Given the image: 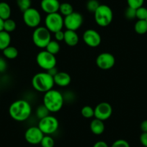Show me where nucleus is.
<instances>
[{
  "label": "nucleus",
  "mask_w": 147,
  "mask_h": 147,
  "mask_svg": "<svg viewBox=\"0 0 147 147\" xmlns=\"http://www.w3.org/2000/svg\"><path fill=\"white\" fill-rule=\"evenodd\" d=\"M38 126L44 134V135H51L58 131L59 122L56 117L49 115L39 120Z\"/></svg>",
  "instance_id": "nucleus-6"
},
{
  "label": "nucleus",
  "mask_w": 147,
  "mask_h": 147,
  "mask_svg": "<svg viewBox=\"0 0 147 147\" xmlns=\"http://www.w3.org/2000/svg\"><path fill=\"white\" fill-rule=\"evenodd\" d=\"M90 128L91 130L92 133L94 134V135H101L104 133L105 129L104 121L94 118L90 122Z\"/></svg>",
  "instance_id": "nucleus-18"
},
{
  "label": "nucleus",
  "mask_w": 147,
  "mask_h": 147,
  "mask_svg": "<svg viewBox=\"0 0 147 147\" xmlns=\"http://www.w3.org/2000/svg\"><path fill=\"white\" fill-rule=\"evenodd\" d=\"M44 136V134L38 126H31L25 131V139L28 144L32 145L40 144Z\"/></svg>",
  "instance_id": "nucleus-14"
},
{
  "label": "nucleus",
  "mask_w": 147,
  "mask_h": 147,
  "mask_svg": "<svg viewBox=\"0 0 147 147\" xmlns=\"http://www.w3.org/2000/svg\"><path fill=\"white\" fill-rule=\"evenodd\" d=\"M82 40L89 47L97 48L101 44L102 38L98 31L94 29H87L83 33Z\"/></svg>",
  "instance_id": "nucleus-11"
},
{
  "label": "nucleus",
  "mask_w": 147,
  "mask_h": 147,
  "mask_svg": "<svg viewBox=\"0 0 147 147\" xmlns=\"http://www.w3.org/2000/svg\"><path fill=\"white\" fill-rule=\"evenodd\" d=\"M146 21H147V18H146Z\"/></svg>",
  "instance_id": "nucleus-42"
},
{
  "label": "nucleus",
  "mask_w": 147,
  "mask_h": 147,
  "mask_svg": "<svg viewBox=\"0 0 147 147\" xmlns=\"http://www.w3.org/2000/svg\"><path fill=\"white\" fill-rule=\"evenodd\" d=\"M110 147H130V144L125 140L118 139L113 143Z\"/></svg>",
  "instance_id": "nucleus-34"
},
{
  "label": "nucleus",
  "mask_w": 147,
  "mask_h": 147,
  "mask_svg": "<svg viewBox=\"0 0 147 147\" xmlns=\"http://www.w3.org/2000/svg\"><path fill=\"white\" fill-rule=\"evenodd\" d=\"M134 30L138 35H144L147 32V21L138 20L134 25Z\"/></svg>",
  "instance_id": "nucleus-22"
},
{
  "label": "nucleus",
  "mask_w": 147,
  "mask_h": 147,
  "mask_svg": "<svg viewBox=\"0 0 147 147\" xmlns=\"http://www.w3.org/2000/svg\"><path fill=\"white\" fill-rule=\"evenodd\" d=\"M140 142L144 147H147V132L142 133L140 136Z\"/></svg>",
  "instance_id": "nucleus-37"
},
{
  "label": "nucleus",
  "mask_w": 147,
  "mask_h": 147,
  "mask_svg": "<svg viewBox=\"0 0 147 147\" xmlns=\"http://www.w3.org/2000/svg\"><path fill=\"white\" fill-rule=\"evenodd\" d=\"M60 4L59 0H41L40 8L46 15L55 13L59 12Z\"/></svg>",
  "instance_id": "nucleus-15"
},
{
  "label": "nucleus",
  "mask_w": 147,
  "mask_h": 147,
  "mask_svg": "<svg viewBox=\"0 0 147 147\" xmlns=\"http://www.w3.org/2000/svg\"><path fill=\"white\" fill-rule=\"evenodd\" d=\"M7 69V63L4 58L0 57V73H3Z\"/></svg>",
  "instance_id": "nucleus-36"
},
{
  "label": "nucleus",
  "mask_w": 147,
  "mask_h": 147,
  "mask_svg": "<svg viewBox=\"0 0 147 147\" xmlns=\"http://www.w3.org/2000/svg\"><path fill=\"white\" fill-rule=\"evenodd\" d=\"M17 5L21 12H25L31 7V0H16Z\"/></svg>",
  "instance_id": "nucleus-29"
},
{
  "label": "nucleus",
  "mask_w": 147,
  "mask_h": 147,
  "mask_svg": "<svg viewBox=\"0 0 147 147\" xmlns=\"http://www.w3.org/2000/svg\"><path fill=\"white\" fill-rule=\"evenodd\" d=\"M31 84L34 90L37 92L46 93L53 88L55 83L53 77L45 71L35 74L32 77Z\"/></svg>",
  "instance_id": "nucleus-3"
},
{
  "label": "nucleus",
  "mask_w": 147,
  "mask_h": 147,
  "mask_svg": "<svg viewBox=\"0 0 147 147\" xmlns=\"http://www.w3.org/2000/svg\"><path fill=\"white\" fill-rule=\"evenodd\" d=\"M100 5V4L99 3L97 0H89L88 2H87L86 7H87V9L88 10V12L94 13L96 11V9L99 7Z\"/></svg>",
  "instance_id": "nucleus-30"
},
{
  "label": "nucleus",
  "mask_w": 147,
  "mask_h": 147,
  "mask_svg": "<svg viewBox=\"0 0 147 147\" xmlns=\"http://www.w3.org/2000/svg\"><path fill=\"white\" fill-rule=\"evenodd\" d=\"M43 104L50 113H57L60 111L64 104L63 95L61 92L56 90H49L44 93L43 98Z\"/></svg>",
  "instance_id": "nucleus-2"
},
{
  "label": "nucleus",
  "mask_w": 147,
  "mask_h": 147,
  "mask_svg": "<svg viewBox=\"0 0 147 147\" xmlns=\"http://www.w3.org/2000/svg\"><path fill=\"white\" fill-rule=\"evenodd\" d=\"M136 17L138 20H146L147 18V8L144 7V6L138 8L136 9Z\"/></svg>",
  "instance_id": "nucleus-32"
},
{
  "label": "nucleus",
  "mask_w": 147,
  "mask_h": 147,
  "mask_svg": "<svg viewBox=\"0 0 147 147\" xmlns=\"http://www.w3.org/2000/svg\"><path fill=\"white\" fill-rule=\"evenodd\" d=\"M60 49V44L56 40H51L49 44L47 45V46L46 47V51H47L48 52H49L51 54L54 55V56H56V54H58L59 53Z\"/></svg>",
  "instance_id": "nucleus-24"
},
{
  "label": "nucleus",
  "mask_w": 147,
  "mask_h": 147,
  "mask_svg": "<svg viewBox=\"0 0 147 147\" xmlns=\"http://www.w3.org/2000/svg\"><path fill=\"white\" fill-rule=\"evenodd\" d=\"M16 28L17 24L14 20L9 18V19L4 20V30L6 32H9V33L12 32L15 30Z\"/></svg>",
  "instance_id": "nucleus-26"
},
{
  "label": "nucleus",
  "mask_w": 147,
  "mask_h": 147,
  "mask_svg": "<svg viewBox=\"0 0 147 147\" xmlns=\"http://www.w3.org/2000/svg\"><path fill=\"white\" fill-rule=\"evenodd\" d=\"M93 147H109V146L105 141H97V142L94 144Z\"/></svg>",
  "instance_id": "nucleus-38"
},
{
  "label": "nucleus",
  "mask_w": 147,
  "mask_h": 147,
  "mask_svg": "<svg viewBox=\"0 0 147 147\" xmlns=\"http://www.w3.org/2000/svg\"><path fill=\"white\" fill-rule=\"evenodd\" d=\"M2 30H4V20L0 18V32Z\"/></svg>",
  "instance_id": "nucleus-41"
},
{
  "label": "nucleus",
  "mask_w": 147,
  "mask_h": 147,
  "mask_svg": "<svg viewBox=\"0 0 147 147\" xmlns=\"http://www.w3.org/2000/svg\"><path fill=\"white\" fill-rule=\"evenodd\" d=\"M55 84L60 87H66L70 84L71 78L69 74L65 71H59L53 77Z\"/></svg>",
  "instance_id": "nucleus-16"
},
{
  "label": "nucleus",
  "mask_w": 147,
  "mask_h": 147,
  "mask_svg": "<svg viewBox=\"0 0 147 147\" xmlns=\"http://www.w3.org/2000/svg\"><path fill=\"white\" fill-rule=\"evenodd\" d=\"M45 27L51 33L61 30L63 28V17L59 12L48 14L45 18Z\"/></svg>",
  "instance_id": "nucleus-8"
},
{
  "label": "nucleus",
  "mask_w": 147,
  "mask_h": 147,
  "mask_svg": "<svg viewBox=\"0 0 147 147\" xmlns=\"http://www.w3.org/2000/svg\"><path fill=\"white\" fill-rule=\"evenodd\" d=\"M12 15L11 7L5 2H0V18L3 20L9 19Z\"/></svg>",
  "instance_id": "nucleus-20"
},
{
  "label": "nucleus",
  "mask_w": 147,
  "mask_h": 147,
  "mask_svg": "<svg viewBox=\"0 0 147 147\" xmlns=\"http://www.w3.org/2000/svg\"><path fill=\"white\" fill-rule=\"evenodd\" d=\"M94 18L97 25L102 28L107 27L113 22V12L108 5H100L94 12Z\"/></svg>",
  "instance_id": "nucleus-4"
},
{
  "label": "nucleus",
  "mask_w": 147,
  "mask_h": 147,
  "mask_svg": "<svg viewBox=\"0 0 147 147\" xmlns=\"http://www.w3.org/2000/svg\"><path fill=\"white\" fill-rule=\"evenodd\" d=\"M63 41L68 46H70V47L77 46L80 41V37L77 33V31L69 30H66V31H64Z\"/></svg>",
  "instance_id": "nucleus-17"
},
{
  "label": "nucleus",
  "mask_w": 147,
  "mask_h": 147,
  "mask_svg": "<svg viewBox=\"0 0 147 147\" xmlns=\"http://www.w3.org/2000/svg\"><path fill=\"white\" fill-rule=\"evenodd\" d=\"M96 64L102 70H109L115 66V58L112 53L103 52L97 56Z\"/></svg>",
  "instance_id": "nucleus-12"
},
{
  "label": "nucleus",
  "mask_w": 147,
  "mask_h": 147,
  "mask_svg": "<svg viewBox=\"0 0 147 147\" xmlns=\"http://www.w3.org/2000/svg\"><path fill=\"white\" fill-rule=\"evenodd\" d=\"M84 22L82 15L80 12H73L63 18V27L66 30L77 31L80 29Z\"/></svg>",
  "instance_id": "nucleus-10"
},
{
  "label": "nucleus",
  "mask_w": 147,
  "mask_h": 147,
  "mask_svg": "<svg viewBox=\"0 0 147 147\" xmlns=\"http://www.w3.org/2000/svg\"><path fill=\"white\" fill-rule=\"evenodd\" d=\"M81 114L84 118L90 119L94 117V110L92 107L90 105H85L82 108Z\"/></svg>",
  "instance_id": "nucleus-27"
},
{
  "label": "nucleus",
  "mask_w": 147,
  "mask_h": 147,
  "mask_svg": "<svg viewBox=\"0 0 147 147\" xmlns=\"http://www.w3.org/2000/svg\"><path fill=\"white\" fill-rule=\"evenodd\" d=\"M54 34V38L56 41L61 42L63 41V39H64V32L63 30H59L56 32Z\"/></svg>",
  "instance_id": "nucleus-35"
},
{
  "label": "nucleus",
  "mask_w": 147,
  "mask_h": 147,
  "mask_svg": "<svg viewBox=\"0 0 147 147\" xmlns=\"http://www.w3.org/2000/svg\"><path fill=\"white\" fill-rule=\"evenodd\" d=\"M40 144L41 145V147H53L55 145V141L51 135H44Z\"/></svg>",
  "instance_id": "nucleus-28"
},
{
  "label": "nucleus",
  "mask_w": 147,
  "mask_h": 147,
  "mask_svg": "<svg viewBox=\"0 0 147 147\" xmlns=\"http://www.w3.org/2000/svg\"><path fill=\"white\" fill-rule=\"evenodd\" d=\"M94 110V118L102 121L108 120L113 114L112 106L107 102H102L97 104Z\"/></svg>",
  "instance_id": "nucleus-13"
},
{
  "label": "nucleus",
  "mask_w": 147,
  "mask_h": 147,
  "mask_svg": "<svg viewBox=\"0 0 147 147\" xmlns=\"http://www.w3.org/2000/svg\"><path fill=\"white\" fill-rule=\"evenodd\" d=\"M50 111L46 108V107L43 104L39 105L35 110V115L39 120L48 116L50 115Z\"/></svg>",
  "instance_id": "nucleus-25"
},
{
  "label": "nucleus",
  "mask_w": 147,
  "mask_h": 147,
  "mask_svg": "<svg viewBox=\"0 0 147 147\" xmlns=\"http://www.w3.org/2000/svg\"><path fill=\"white\" fill-rule=\"evenodd\" d=\"M140 128H141L142 133L147 132V120H144L141 122V125H140Z\"/></svg>",
  "instance_id": "nucleus-39"
},
{
  "label": "nucleus",
  "mask_w": 147,
  "mask_h": 147,
  "mask_svg": "<svg viewBox=\"0 0 147 147\" xmlns=\"http://www.w3.org/2000/svg\"><path fill=\"white\" fill-rule=\"evenodd\" d=\"M32 113V107L25 100L14 101L9 107V114L11 118L18 122H24L29 119Z\"/></svg>",
  "instance_id": "nucleus-1"
},
{
  "label": "nucleus",
  "mask_w": 147,
  "mask_h": 147,
  "mask_svg": "<svg viewBox=\"0 0 147 147\" xmlns=\"http://www.w3.org/2000/svg\"><path fill=\"white\" fill-rule=\"evenodd\" d=\"M2 53H3L5 58L9 59V60H12L18 57L19 53H18V50L17 48H15V46H9L2 51Z\"/></svg>",
  "instance_id": "nucleus-21"
},
{
  "label": "nucleus",
  "mask_w": 147,
  "mask_h": 147,
  "mask_svg": "<svg viewBox=\"0 0 147 147\" xmlns=\"http://www.w3.org/2000/svg\"><path fill=\"white\" fill-rule=\"evenodd\" d=\"M11 38L10 33L6 32L5 30H2L0 32V51H3L8 46H10Z\"/></svg>",
  "instance_id": "nucleus-19"
},
{
  "label": "nucleus",
  "mask_w": 147,
  "mask_h": 147,
  "mask_svg": "<svg viewBox=\"0 0 147 147\" xmlns=\"http://www.w3.org/2000/svg\"><path fill=\"white\" fill-rule=\"evenodd\" d=\"M136 9H133L129 7H128L125 11V17L128 20H134L136 18Z\"/></svg>",
  "instance_id": "nucleus-33"
},
{
  "label": "nucleus",
  "mask_w": 147,
  "mask_h": 147,
  "mask_svg": "<svg viewBox=\"0 0 147 147\" xmlns=\"http://www.w3.org/2000/svg\"><path fill=\"white\" fill-rule=\"evenodd\" d=\"M145 0H127L128 7L137 9L138 8L143 7Z\"/></svg>",
  "instance_id": "nucleus-31"
},
{
  "label": "nucleus",
  "mask_w": 147,
  "mask_h": 147,
  "mask_svg": "<svg viewBox=\"0 0 147 147\" xmlns=\"http://www.w3.org/2000/svg\"><path fill=\"white\" fill-rule=\"evenodd\" d=\"M48 73L49 74H51V75L52 76V77H54L55 75H56V74L59 72V71H58V69H56V66H55V67L52 68V69H49V71H47Z\"/></svg>",
  "instance_id": "nucleus-40"
},
{
  "label": "nucleus",
  "mask_w": 147,
  "mask_h": 147,
  "mask_svg": "<svg viewBox=\"0 0 147 147\" xmlns=\"http://www.w3.org/2000/svg\"><path fill=\"white\" fill-rule=\"evenodd\" d=\"M36 63L39 67L47 71L49 69L56 66L57 60L56 56L45 50L41 51L37 54Z\"/></svg>",
  "instance_id": "nucleus-7"
},
{
  "label": "nucleus",
  "mask_w": 147,
  "mask_h": 147,
  "mask_svg": "<svg viewBox=\"0 0 147 147\" xmlns=\"http://www.w3.org/2000/svg\"><path fill=\"white\" fill-rule=\"evenodd\" d=\"M22 20L25 25L31 28H36L40 25L42 17L40 12L37 9L30 7L23 12Z\"/></svg>",
  "instance_id": "nucleus-9"
},
{
  "label": "nucleus",
  "mask_w": 147,
  "mask_h": 147,
  "mask_svg": "<svg viewBox=\"0 0 147 147\" xmlns=\"http://www.w3.org/2000/svg\"><path fill=\"white\" fill-rule=\"evenodd\" d=\"M32 42L39 49H46L51 39V32L45 26H38L35 28L32 35Z\"/></svg>",
  "instance_id": "nucleus-5"
},
{
  "label": "nucleus",
  "mask_w": 147,
  "mask_h": 147,
  "mask_svg": "<svg viewBox=\"0 0 147 147\" xmlns=\"http://www.w3.org/2000/svg\"><path fill=\"white\" fill-rule=\"evenodd\" d=\"M73 12H74V7L70 3H68V2H63V3L60 4L59 12L63 17V18L67 16V15H70V14H71Z\"/></svg>",
  "instance_id": "nucleus-23"
}]
</instances>
